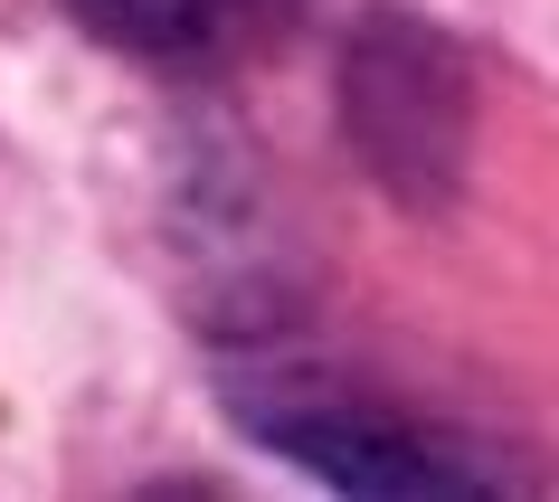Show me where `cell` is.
I'll return each instance as SVG.
<instances>
[{
    "label": "cell",
    "instance_id": "7a4b0ae2",
    "mask_svg": "<svg viewBox=\"0 0 559 502\" xmlns=\"http://www.w3.org/2000/svg\"><path fill=\"white\" fill-rule=\"evenodd\" d=\"M295 10L304 0H76V20L105 48L171 67V76H228V67L265 58L295 29Z\"/></svg>",
    "mask_w": 559,
    "mask_h": 502
},
{
    "label": "cell",
    "instance_id": "6da1fadb",
    "mask_svg": "<svg viewBox=\"0 0 559 502\" xmlns=\"http://www.w3.org/2000/svg\"><path fill=\"white\" fill-rule=\"evenodd\" d=\"M228 408L265 445H285L295 465H313L323 483H352V493H484V474L455 465L445 437H427L417 417H399L389 398H370L360 380H332V370L228 380Z\"/></svg>",
    "mask_w": 559,
    "mask_h": 502
}]
</instances>
